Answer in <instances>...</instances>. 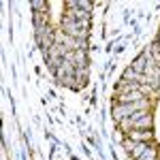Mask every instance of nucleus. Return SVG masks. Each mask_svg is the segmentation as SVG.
<instances>
[{
	"label": "nucleus",
	"mask_w": 160,
	"mask_h": 160,
	"mask_svg": "<svg viewBox=\"0 0 160 160\" xmlns=\"http://www.w3.org/2000/svg\"><path fill=\"white\" fill-rule=\"evenodd\" d=\"M126 132H128V139H132L137 143H149L154 139L152 128H132V130H126Z\"/></svg>",
	"instance_id": "obj_3"
},
{
	"label": "nucleus",
	"mask_w": 160,
	"mask_h": 160,
	"mask_svg": "<svg viewBox=\"0 0 160 160\" xmlns=\"http://www.w3.org/2000/svg\"><path fill=\"white\" fill-rule=\"evenodd\" d=\"M145 66H148V53H141V56H139V58L132 62V66H130V68H132L135 73H141V75H143Z\"/></svg>",
	"instance_id": "obj_6"
},
{
	"label": "nucleus",
	"mask_w": 160,
	"mask_h": 160,
	"mask_svg": "<svg viewBox=\"0 0 160 160\" xmlns=\"http://www.w3.org/2000/svg\"><path fill=\"white\" fill-rule=\"evenodd\" d=\"M158 41H160V38H158ZM158 47H160V43H158Z\"/></svg>",
	"instance_id": "obj_10"
},
{
	"label": "nucleus",
	"mask_w": 160,
	"mask_h": 160,
	"mask_svg": "<svg viewBox=\"0 0 160 160\" xmlns=\"http://www.w3.org/2000/svg\"><path fill=\"white\" fill-rule=\"evenodd\" d=\"M137 160H158V156H156V148L149 143V148L145 149V152H143V154H141Z\"/></svg>",
	"instance_id": "obj_7"
},
{
	"label": "nucleus",
	"mask_w": 160,
	"mask_h": 160,
	"mask_svg": "<svg viewBox=\"0 0 160 160\" xmlns=\"http://www.w3.org/2000/svg\"><path fill=\"white\" fill-rule=\"evenodd\" d=\"M149 148V143H135V148H132V152H130V156H132V158H139V156H141V154H143V152H145V149Z\"/></svg>",
	"instance_id": "obj_8"
},
{
	"label": "nucleus",
	"mask_w": 160,
	"mask_h": 160,
	"mask_svg": "<svg viewBox=\"0 0 160 160\" xmlns=\"http://www.w3.org/2000/svg\"><path fill=\"white\" fill-rule=\"evenodd\" d=\"M30 4H32L34 13H38V11H41L43 15H45V11H47V2H45V0H32Z\"/></svg>",
	"instance_id": "obj_9"
},
{
	"label": "nucleus",
	"mask_w": 160,
	"mask_h": 160,
	"mask_svg": "<svg viewBox=\"0 0 160 160\" xmlns=\"http://www.w3.org/2000/svg\"><path fill=\"white\" fill-rule=\"evenodd\" d=\"M68 19H77V22H90V11H81V9H68L66 11Z\"/></svg>",
	"instance_id": "obj_5"
},
{
	"label": "nucleus",
	"mask_w": 160,
	"mask_h": 160,
	"mask_svg": "<svg viewBox=\"0 0 160 160\" xmlns=\"http://www.w3.org/2000/svg\"><path fill=\"white\" fill-rule=\"evenodd\" d=\"M145 109H149V102L145 98L139 100V102H126V105L118 102L115 109H113V118H115L118 122H124V120L130 118L132 113H137V111H145Z\"/></svg>",
	"instance_id": "obj_1"
},
{
	"label": "nucleus",
	"mask_w": 160,
	"mask_h": 160,
	"mask_svg": "<svg viewBox=\"0 0 160 160\" xmlns=\"http://www.w3.org/2000/svg\"><path fill=\"white\" fill-rule=\"evenodd\" d=\"M139 100H143V90H137V92H128V94H122V96H118V102H139Z\"/></svg>",
	"instance_id": "obj_4"
},
{
	"label": "nucleus",
	"mask_w": 160,
	"mask_h": 160,
	"mask_svg": "<svg viewBox=\"0 0 160 160\" xmlns=\"http://www.w3.org/2000/svg\"><path fill=\"white\" fill-rule=\"evenodd\" d=\"M88 24L90 22H77V19L64 17L62 19V32L68 34V37H73V38H86L88 37Z\"/></svg>",
	"instance_id": "obj_2"
}]
</instances>
